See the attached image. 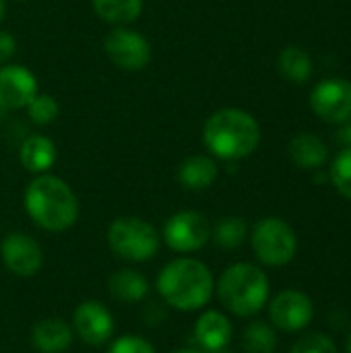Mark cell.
Masks as SVG:
<instances>
[{
  "label": "cell",
  "instance_id": "obj_4",
  "mask_svg": "<svg viewBox=\"0 0 351 353\" xmlns=\"http://www.w3.org/2000/svg\"><path fill=\"white\" fill-rule=\"evenodd\" d=\"M217 298L221 306L240 316L248 319L259 314L269 302V277L252 263H234L217 279Z\"/></svg>",
  "mask_w": 351,
  "mask_h": 353
},
{
  "label": "cell",
  "instance_id": "obj_3",
  "mask_svg": "<svg viewBox=\"0 0 351 353\" xmlns=\"http://www.w3.org/2000/svg\"><path fill=\"white\" fill-rule=\"evenodd\" d=\"M203 143L213 157L238 161L257 151L261 143V126L246 110L221 108L207 118L203 126Z\"/></svg>",
  "mask_w": 351,
  "mask_h": 353
},
{
  "label": "cell",
  "instance_id": "obj_13",
  "mask_svg": "<svg viewBox=\"0 0 351 353\" xmlns=\"http://www.w3.org/2000/svg\"><path fill=\"white\" fill-rule=\"evenodd\" d=\"M35 74L21 64L0 66V108L4 112L27 108V103L37 95Z\"/></svg>",
  "mask_w": 351,
  "mask_h": 353
},
{
  "label": "cell",
  "instance_id": "obj_7",
  "mask_svg": "<svg viewBox=\"0 0 351 353\" xmlns=\"http://www.w3.org/2000/svg\"><path fill=\"white\" fill-rule=\"evenodd\" d=\"M103 52L112 64L122 70L137 72L151 62L149 39L130 27H114L103 37Z\"/></svg>",
  "mask_w": 351,
  "mask_h": 353
},
{
  "label": "cell",
  "instance_id": "obj_17",
  "mask_svg": "<svg viewBox=\"0 0 351 353\" xmlns=\"http://www.w3.org/2000/svg\"><path fill=\"white\" fill-rule=\"evenodd\" d=\"M219 176V165L213 155H190L180 161L176 178L188 190H205L213 186Z\"/></svg>",
  "mask_w": 351,
  "mask_h": 353
},
{
  "label": "cell",
  "instance_id": "obj_31",
  "mask_svg": "<svg viewBox=\"0 0 351 353\" xmlns=\"http://www.w3.org/2000/svg\"><path fill=\"white\" fill-rule=\"evenodd\" d=\"M172 353H207V352H203V350H176V352H172Z\"/></svg>",
  "mask_w": 351,
  "mask_h": 353
},
{
  "label": "cell",
  "instance_id": "obj_14",
  "mask_svg": "<svg viewBox=\"0 0 351 353\" xmlns=\"http://www.w3.org/2000/svg\"><path fill=\"white\" fill-rule=\"evenodd\" d=\"M192 335H194V341L199 343V347L203 352L219 353L230 345L232 335H234V327L223 312L207 310L197 319Z\"/></svg>",
  "mask_w": 351,
  "mask_h": 353
},
{
  "label": "cell",
  "instance_id": "obj_33",
  "mask_svg": "<svg viewBox=\"0 0 351 353\" xmlns=\"http://www.w3.org/2000/svg\"><path fill=\"white\" fill-rule=\"evenodd\" d=\"M345 353H351V335L350 339H348V345H345Z\"/></svg>",
  "mask_w": 351,
  "mask_h": 353
},
{
  "label": "cell",
  "instance_id": "obj_27",
  "mask_svg": "<svg viewBox=\"0 0 351 353\" xmlns=\"http://www.w3.org/2000/svg\"><path fill=\"white\" fill-rule=\"evenodd\" d=\"M108 353H157L155 347L141 335H122L112 341Z\"/></svg>",
  "mask_w": 351,
  "mask_h": 353
},
{
  "label": "cell",
  "instance_id": "obj_2",
  "mask_svg": "<svg viewBox=\"0 0 351 353\" xmlns=\"http://www.w3.org/2000/svg\"><path fill=\"white\" fill-rule=\"evenodd\" d=\"M29 219L46 232H66L79 219V199L74 190L54 174L35 176L23 194Z\"/></svg>",
  "mask_w": 351,
  "mask_h": 353
},
{
  "label": "cell",
  "instance_id": "obj_11",
  "mask_svg": "<svg viewBox=\"0 0 351 353\" xmlns=\"http://www.w3.org/2000/svg\"><path fill=\"white\" fill-rule=\"evenodd\" d=\"M114 314L97 300H85L72 312V333L87 345H106L114 337Z\"/></svg>",
  "mask_w": 351,
  "mask_h": 353
},
{
  "label": "cell",
  "instance_id": "obj_5",
  "mask_svg": "<svg viewBox=\"0 0 351 353\" xmlns=\"http://www.w3.org/2000/svg\"><path fill=\"white\" fill-rule=\"evenodd\" d=\"M108 246L110 250L128 263H145L151 261L161 244L159 232L145 219L124 215L110 223L108 228Z\"/></svg>",
  "mask_w": 351,
  "mask_h": 353
},
{
  "label": "cell",
  "instance_id": "obj_6",
  "mask_svg": "<svg viewBox=\"0 0 351 353\" xmlns=\"http://www.w3.org/2000/svg\"><path fill=\"white\" fill-rule=\"evenodd\" d=\"M254 256L267 267H283L298 252V236L292 225L279 217H263L250 232Z\"/></svg>",
  "mask_w": 351,
  "mask_h": 353
},
{
  "label": "cell",
  "instance_id": "obj_30",
  "mask_svg": "<svg viewBox=\"0 0 351 353\" xmlns=\"http://www.w3.org/2000/svg\"><path fill=\"white\" fill-rule=\"evenodd\" d=\"M337 141L345 147V149H351V120L341 124L339 132H337Z\"/></svg>",
  "mask_w": 351,
  "mask_h": 353
},
{
  "label": "cell",
  "instance_id": "obj_10",
  "mask_svg": "<svg viewBox=\"0 0 351 353\" xmlns=\"http://www.w3.org/2000/svg\"><path fill=\"white\" fill-rule=\"evenodd\" d=\"M0 256L4 267L17 277H33L43 265V250L39 242L25 232H10L0 242Z\"/></svg>",
  "mask_w": 351,
  "mask_h": 353
},
{
  "label": "cell",
  "instance_id": "obj_19",
  "mask_svg": "<svg viewBox=\"0 0 351 353\" xmlns=\"http://www.w3.org/2000/svg\"><path fill=\"white\" fill-rule=\"evenodd\" d=\"M108 290H110V296L116 302L137 304V302H143L147 298V294H149V281L139 271L126 267V269L114 271L110 275Z\"/></svg>",
  "mask_w": 351,
  "mask_h": 353
},
{
  "label": "cell",
  "instance_id": "obj_23",
  "mask_svg": "<svg viewBox=\"0 0 351 353\" xmlns=\"http://www.w3.org/2000/svg\"><path fill=\"white\" fill-rule=\"evenodd\" d=\"M242 347L246 353H273L277 347V335L271 325L257 321L244 329Z\"/></svg>",
  "mask_w": 351,
  "mask_h": 353
},
{
  "label": "cell",
  "instance_id": "obj_20",
  "mask_svg": "<svg viewBox=\"0 0 351 353\" xmlns=\"http://www.w3.org/2000/svg\"><path fill=\"white\" fill-rule=\"evenodd\" d=\"M91 4L95 14L114 27H128L143 12V0H91Z\"/></svg>",
  "mask_w": 351,
  "mask_h": 353
},
{
  "label": "cell",
  "instance_id": "obj_34",
  "mask_svg": "<svg viewBox=\"0 0 351 353\" xmlns=\"http://www.w3.org/2000/svg\"><path fill=\"white\" fill-rule=\"evenodd\" d=\"M2 114H4V110H2V108H0V116H2Z\"/></svg>",
  "mask_w": 351,
  "mask_h": 353
},
{
  "label": "cell",
  "instance_id": "obj_9",
  "mask_svg": "<svg viewBox=\"0 0 351 353\" xmlns=\"http://www.w3.org/2000/svg\"><path fill=\"white\" fill-rule=\"evenodd\" d=\"M312 112L329 124H345L351 120V81L331 77L321 81L310 93Z\"/></svg>",
  "mask_w": 351,
  "mask_h": 353
},
{
  "label": "cell",
  "instance_id": "obj_25",
  "mask_svg": "<svg viewBox=\"0 0 351 353\" xmlns=\"http://www.w3.org/2000/svg\"><path fill=\"white\" fill-rule=\"evenodd\" d=\"M329 178L335 190L343 199L351 201V149H341L335 155L331 170H329Z\"/></svg>",
  "mask_w": 351,
  "mask_h": 353
},
{
  "label": "cell",
  "instance_id": "obj_15",
  "mask_svg": "<svg viewBox=\"0 0 351 353\" xmlns=\"http://www.w3.org/2000/svg\"><path fill=\"white\" fill-rule=\"evenodd\" d=\"M74 339L72 327L56 316L41 319L31 329V345L39 353H64Z\"/></svg>",
  "mask_w": 351,
  "mask_h": 353
},
{
  "label": "cell",
  "instance_id": "obj_24",
  "mask_svg": "<svg viewBox=\"0 0 351 353\" xmlns=\"http://www.w3.org/2000/svg\"><path fill=\"white\" fill-rule=\"evenodd\" d=\"M27 116L33 124L37 126H48L52 124L58 114H60V105L56 101V97L48 95V93H37L29 103H27Z\"/></svg>",
  "mask_w": 351,
  "mask_h": 353
},
{
  "label": "cell",
  "instance_id": "obj_12",
  "mask_svg": "<svg viewBox=\"0 0 351 353\" xmlns=\"http://www.w3.org/2000/svg\"><path fill=\"white\" fill-rule=\"evenodd\" d=\"M269 319L275 329L296 333L306 329L314 319L312 300L300 290H283L269 304Z\"/></svg>",
  "mask_w": 351,
  "mask_h": 353
},
{
  "label": "cell",
  "instance_id": "obj_22",
  "mask_svg": "<svg viewBox=\"0 0 351 353\" xmlns=\"http://www.w3.org/2000/svg\"><path fill=\"white\" fill-rule=\"evenodd\" d=\"M211 238L217 246H221L225 250L240 248L244 244V240L248 238V223L244 217H238V215L223 217L211 230Z\"/></svg>",
  "mask_w": 351,
  "mask_h": 353
},
{
  "label": "cell",
  "instance_id": "obj_8",
  "mask_svg": "<svg viewBox=\"0 0 351 353\" xmlns=\"http://www.w3.org/2000/svg\"><path fill=\"white\" fill-rule=\"evenodd\" d=\"M161 240L174 252H197L211 240V225L199 211H178L163 223Z\"/></svg>",
  "mask_w": 351,
  "mask_h": 353
},
{
  "label": "cell",
  "instance_id": "obj_21",
  "mask_svg": "<svg viewBox=\"0 0 351 353\" xmlns=\"http://www.w3.org/2000/svg\"><path fill=\"white\" fill-rule=\"evenodd\" d=\"M279 72L296 85H304L312 77V58L298 46H288L281 50L277 60Z\"/></svg>",
  "mask_w": 351,
  "mask_h": 353
},
{
  "label": "cell",
  "instance_id": "obj_32",
  "mask_svg": "<svg viewBox=\"0 0 351 353\" xmlns=\"http://www.w3.org/2000/svg\"><path fill=\"white\" fill-rule=\"evenodd\" d=\"M4 12H6V4H4V0H0V21L4 17Z\"/></svg>",
  "mask_w": 351,
  "mask_h": 353
},
{
  "label": "cell",
  "instance_id": "obj_1",
  "mask_svg": "<svg viewBox=\"0 0 351 353\" xmlns=\"http://www.w3.org/2000/svg\"><path fill=\"white\" fill-rule=\"evenodd\" d=\"M155 288L166 306L180 312H194L211 302L215 294V279L203 261L180 256L159 271Z\"/></svg>",
  "mask_w": 351,
  "mask_h": 353
},
{
  "label": "cell",
  "instance_id": "obj_26",
  "mask_svg": "<svg viewBox=\"0 0 351 353\" xmlns=\"http://www.w3.org/2000/svg\"><path fill=\"white\" fill-rule=\"evenodd\" d=\"M292 353H339L337 345L333 343V339H329L327 335L314 333L308 337H302L294 347Z\"/></svg>",
  "mask_w": 351,
  "mask_h": 353
},
{
  "label": "cell",
  "instance_id": "obj_28",
  "mask_svg": "<svg viewBox=\"0 0 351 353\" xmlns=\"http://www.w3.org/2000/svg\"><path fill=\"white\" fill-rule=\"evenodd\" d=\"M17 50V39L10 31H0V66L6 64Z\"/></svg>",
  "mask_w": 351,
  "mask_h": 353
},
{
  "label": "cell",
  "instance_id": "obj_16",
  "mask_svg": "<svg viewBox=\"0 0 351 353\" xmlns=\"http://www.w3.org/2000/svg\"><path fill=\"white\" fill-rule=\"evenodd\" d=\"M56 157H58L56 143L46 134H31L19 147L21 165L35 176L48 174L56 163Z\"/></svg>",
  "mask_w": 351,
  "mask_h": 353
},
{
  "label": "cell",
  "instance_id": "obj_29",
  "mask_svg": "<svg viewBox=\"0 0 351 353\" xmlns=\"http://www.w3.org/2000/svg\"><path fill=\"white\" fill-rule=\"evenodd\" d=\"M163 308H161V304H157V302H153V304H149L147 308H145V312H143V321H145V325H149V327H155V325H159L161 321H163Z\"/></svg>",
  "mask_w": 351,
  "mask_h": 353
},
{
  "label": "cell",
  "instance_id": "obj_18",
  "mask_svg": "<svg viewBox=\"0 0 351 353\" xmlns=\"http://www.w3.org/2000/svg\"><path fill=\"white\" fill-rule=\"evenodd\" d=\"M290 159L300 170H321L329 157L327 145L321 137L312 132H300L290 141Z\"/></svg>",
  "mask_w": 351,
  "mask_h": 353
}]
</instances>
